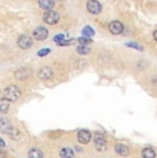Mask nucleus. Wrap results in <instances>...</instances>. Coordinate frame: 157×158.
Segmentation results:
<instances>
[{
	"label": "nucleus",
	"instance_id": "obj_7",
	"mask_svg": "<svg viewBox=\"0 0 157 158\" xmlns=\"http://www.w3.org/2000/svg\"><path fill=\"white\" fill-rule=\"evenodd\" d=\"M17 45H18V48H21V50H29V48L33 47V40H32V37H29V36L21 35L17 39Z\"/></svg>",
	"mask_w": 157,
	"mask_h": 158
},
{
	"label": "nucleus",
	"instance_id": "obj_24",
	"mask_svg": "<svg viewBox=\"0 0 157 158\" xmlns=\"http://www.w3.org/2000/svg\"><path fill=\"white\" fill-rule=\"evenodd\" d=\"M153 39H155V40L157 41V29L155 30V32H153Z\"/></svg>",
	"mask_w": 157,
	"mask_h": 158
},
{
	"label": "nucleus",
	"instance_id": "obj_9",
	"mask_svg": "<svg viewBox=\"0 0 157 158\" xmlns=\"http://www.w3.org/2000/svg\"><path fill=\"white\" fill-rule=\"evenodd\" d=\"M32 73L33 72L31 68H19L14 72V77H15L17 80H26L28 77L32 76Z\"/></svg>",
	"mask_w": 157,
	"mask_h": 158
},
{
	"label": "nucleus",
	"instance_id": "obj_18",
	"mask_svg": "<svg viewBox=\"0 0 157 158\" xmlns=\"http://www.w3.org/2000/svg\"><path fill=\"white\" fill-rule=\"evenodd\" d=\"M59 157H61V158H73L74 153H73V150H72V148L63 147V148H61V151H59Z\"/></svg>",
	"mask_w": 157,
	"mask_h": 158
},
{
	"label": "nucleus",
	"instance_id": "obj_2",
	"mask_svg": "<svg viewBox=\"0 0 157 158\" xmlns=\"http://www.w3.org/2000/svg\"><path fill=\"white\" fill-rule=\"evenodd\" d=\"M41 19H43L44 23H47V25H57V23L59 22V14L58 11H46V13L43 14V17H41Z\"/></svg>",
	"mask_w": 157,
	"mask_h": 158
},
{
	"label": "nucleus",
	"instance_id": "obj_3",
	"mask_svg": "<svg viewBox=\"0 0 157 158\" xmlns=\"http://www.w3.org/2000/svg\"><path fill=\"white\" fill-rule=\"evenodd\" d=\"M32 36L35 40L37 41H43V40H47L48 39V29L44 28V26H37V28H35L32 30Z\"/></svg>",
	"mask_w": 157,
	"mask_h": 158
},
{
	"label": "nucleus",
	"instance_id": "obj_14",
	"mask_svg": "<svg viewBox=\"0 0 157 158\" xmlns=\"http://www.w3.org/2000/svg\"><path fill=\"white\" fill-rule=\"evenodd\" d=\"M0 129H2L3 133H8L11 129H13V124H11V121L6 120V118H2V120H0Z\"/></svg>",
	"mask_w": 157,
	"mask_h": 158
},
{
	"label": "nucleus",
	"instance_id": "obj_4",
	"mask_svg": "<svg viewBox=\"0 0 157 158\" xmlns=\"http://www.w3.org/2000/svg\"><path fill=\"white\" fill-rule=\"evenodd\" d=\"M54 77V70L50 66H41L37 72V78L40 81H48Z\"/></svg>",
	"mask_w": 157,
	"mask_h": 158
},
{
	"label": "nucleus",
	"instance_id": "obj_5",
	"mask_svg": "<svg viewBox=\"0 0 157 158\" xmlns=\"http://www.w3.org/2000/svg\"><path fill=\"white\" fill-rule=\"evenodd\" d=\"M94 146H95V148L98 151H104V150H106V147H108V144H106V139H105V136H104V133H101V132H95V135H94Z\"/></svg>",
	"mask_w": 157,
	"mask_h": 158
},
{
	"label": "nucleus",
	"instance_id": "obj_17",
	"mask_svg": "<svg viewBox=\"0 0 157 158\" xmlns=\"http://www.w3.org/2000/svg\"><path fill=\"white\" fill-rule=\"evenodd\" d=\"M28 158H43V151L33 147L28 150Z\"/></svg>",
	"mask_w": 157,
	"mask_h": 158
},
{
	"label": "nucleus",
	"instance_id": "obj_10",
	"mask_svg": "<svg viewBox=\"0 0 157 158\" xmlns=\"http://www.w3.org/2000/svg\"><path fill=\"white\" fill-rule=\"evenodd\" d=\"M109 32L114 36L121 35V33L124 32V25H123L120 21H112L109 23Z\"/></svg>",
	"mask_w": 157,
	"mask_h": 158
},
{
	"label": "nucleus",
	"instance_id": "obj_22",
	"mask_svg": "<svg viewBox=\"0 0 157 158\" xmlns=\"http://www.w3.org/2000/svg\"><path fill=\"white\" fill-rule=\"evenodd\" d=\"M150 81H152V84H153V85L157 87V76H153V77H152V80H150Z\"/></svg>",
	"mask_w": 157,
	"mask_h": 158
},
{
	"label": "nucleus",
	"instance_id": "obj_11",
	"mask_svg": "<svg viewBox=\"0 0 157 158\" xmlns=\"http://www.w3.org/2000/svg\"><path fill=\"white\" fill-rule=\"evenodd\" d=\"M113 148H114V153H116L119 157L125 158V157L129 156V147L124 143H116Z\"/></svg>",
	"mask_w": 157,
	"mask_h": 158
},
{
	"label": "nucleus",
	"instance_id": "obj_6",
	"mask_svg": "<svg viewBox=\"0 0 157 158\" xmlns=\"http://www.w3.org/2000/svg\"><path fill=\"white\" fill-rule=\"evenodd\" d=\"M86 10L91 15H98L102 13V4L99 2H95V0H88L86 3Z\"/></svg>",
	"mask_w": 157,
	"mask_h": 158
},
{
	"label": "nucleus",
	"instance_id": "obj_16",
	"mask_svg": "<svg viewBox=\"0 0 157 158\" xmlns=\"http://www.w3.org/2000/svg\"><path fill=\"white\" fill-rule=\"evenodd\" d=\"M76 52L78 54V55H83V56H86V55H88L90 52H91V47L90 45H77L76 47Z\"/></svg>",
	"mask_w": 157,
	"mask_h": 158
},
{
	"label": "nucleus",
	"instance_id": "obj_13",
	"mask_svg": "<svg viewBox=\"0 0 157 158\" xmlns=\"http://www.w3.org/2000/svg\"><path fill=\"white\" fill-rule=\"evenodd\" d=\"M37 4L44 11H53L54 7H55V2H53V0H40Z\"/></svg>",
	"mask_w": 157,
	"mask_h": 158
},
{
	"label": "nucleus",
	"instance_id": "obj_8",
	"mask_svg": "<svg viewBox=\"0 0 157 158\" xmlns=\"http://www.w3.org/2000/svg\"><path fill=\"white\" fill-rule=\"evenodd\" d=\"M91 139H92L91 131H88V129H80L77 132V142L80 144H83V146L88 144L90 142H91Z\"/></svg>",
	"mask_w": 157,
	"mask_h": 158
},
{
	"label": "nucleus",
	"instance_id": "obj_21",
	"mask_svg": "<svg viewBox=\"0 0 157 158\" xmlns=\"http://www.w3.org/2000/svg\"><path fill=\"white\" fill-rule=\"evenodd\" d=\"M127 45H128V47H134V48H137V50H139V51H143V47L138 45V43H127Z\"/></svg>",
	"mask_w": 157,
	"mask_h": 158
},
{
	"label": "nucleus",
	"instance_id": "obj_19",
	"mask_svg": "<svg viewBox=\"0 0 157 158\" xmlns=\"http://www.w3.org/2000/svg\"><path fill=\"white\" fill-rule=\"evenodd\" d=\"M7 135L10 136V139H13V140H18V139L21 138V132H19V129H17V128H13Z\"/></svg>",
	"mask_w": 157,
	"mask_h": 158
},
{
	"label": "nucleus",
	"instance_id": "obj_15",
	"mask_svg": "<svg viewBox=\"0 0 157 158\" xmlns=\"http://www.w3.org/2000/svg\"><path fill=\"white\" fill-rule=\"evenodd\" d=\"M10 107H11V102L7 101L6 98H2V101H0V113L6 114L8 110H10Z\"/></svg>",
	"mask_w": 157,
	"mask_h": 158
},
{
	"label": "nucleus",
	"instance_id": "obj_23",
	"mask_svg": "<svg viewBox=\"0 0 157 158\" xmlns=\"http://www.w3.org/2000/svg\"><path fill=\"white\" fill-rule=\"evenodd\" d=\"M48 52H50V50H43V51H40V52H39V56H44Z\"/></svg>",
	"mask_w": 157,
	"mask_h": 158
},
{
	"label": "nucleus",
	"instance_id": "obj_1",
	"mask_svg": "<svg viewBox=\"0 0 157 158\" xmlns=\"http://www.w3.org/2000/svg\"><path fill=\"white\" fill-rule=\"evenodd\" d=\"M22 95V91L18 85H14V84H10L4 88V92H3V98H6L10 102H15L21 98Z\"/></svg>",
	"mask_w": 157,
	"mask_h": 158
},
{
	"label": "nucleus",
	"instance_id": "obj_12",
	"mask_svg": "<svg viewBox=\"0 0 157 158\" xmlns=\"http://www.w3.org/2000/svg\"><path fill=\"white\" fill-rule=\"evenodd\" d=\"M141 156L142 158H157V151L153 147L147 146V147H143L141 150Z\"/></svg>",
	"mask_w": 157,
	"mask_h": 158
},
{
	"label": "nucleus",
	"instance_id": "obj_20",
	"mask_svg": "<svg viewBox=\"0 0 157 158\" xmlns=\"http://www.w3.org/2000/svg\"><path fill=\"white\" fill-rule=\"evenodd\" d=\"M83 36L84 37H92V36H94V30H92L91 28H88V26H86V28L83 29Z\"/></svg>",
	"mask_w": 157,
	"mask_h": 158
}]
</instances>
